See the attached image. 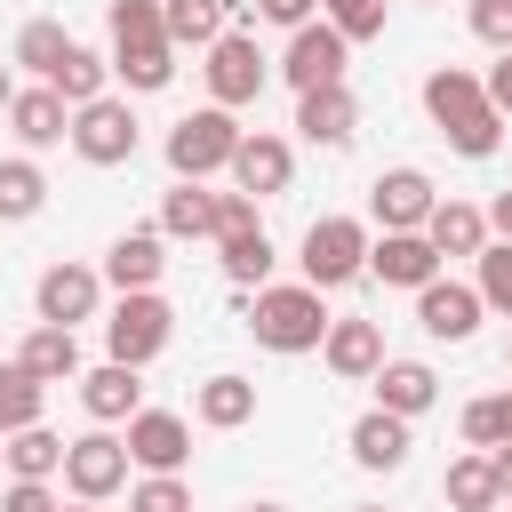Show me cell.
<instances>
[{"mask_svg": "<svg viewBox=\"0 0 512 512\" xmlns=\"http://www.w3.org/2000/svg\"><path fill=\"white\" fill-rule=\"evenodd\" d=\"M104 32H112V72L128 80V96H152L176 80V40H168L160 0H112Z\"/></svg>", "mask_w": 512, "mask_h": 512, "instance_id": "1", "label": "cell"}, {"mask_svg": "<svg viewBox=\"0 0 512 512\" xmlns=\"http://www.w3.org/2000/svg\"><path fill=\"white\" fill-rule=\"evenodd\" d=\"M328 288H312V280H288V288H240V320H248V336L264 344V352H320V336H328V304H320Z\"/></svg>", "mask_w": 512, "mask_h": 512, "instance_id": "2", "label": "cell"}, {"mask_svg": "<svg viewBox=\"0 0 512 512\" xmlns=\"http://www.w3.org/2000/svg\"><path fill=\"white\" fill-rule=\"evenodd\" d=\"M240 136H248V128H240L224 104H200V112H184V120L168 128V168H176L184 184H208L216 168H232Z\"/></svg>", "mask_w": 512, "mask_h": 512, "instance_id": "3", "label": "cell"}, {"mask_svg": "<svg viewBox=\"0 0 512 512\" xmlns=\"http://www.w3.org/2000/svg\"><path fill=\"white\" fill-rule=\"evenodd\" d=\"M296 264H304L312 288H344V280H360V272H368V224H360V216H312Z\"/></svg>", "mask_w": 512, "mask_h": 512, "instance_id": "4", "label": "cell"}, {"mask_svg": "<svg viewBox=\"0 0 512 512\" xmlns=\"http://www.w3.org/2000/svg\"><path fill=\"white\" fill-rule=\"evenodd\" d=\"M168 336H176V312H168V296H160V288H128V296L112 304V320H104V352H112V360H128V368L160 360V352H168Z\"/></svg>", "mask_w": 512, "mask_h": 512, "instance_id": "5", "label": "cell"}, {"mask_svg": "<svg viewBox=\"0 0 512 512\" xmlns=\"http://www.w3.org/2000/svg\"><path fill=\"white\" fill-rule=\"evenodd\" d=\"M200 56H208V64H200V72H208V104L240 112V104H256V96H264V48H256V24L216 32Z\"/></svg>", "mask_w": 512, "mask_h": 512, "instance_id": "6", "label": "cell"}, {"mask_svg": "<svg viewBox=\"0 0 512 512\" xmlns=\"http://www.w3.org/2000/svg\"><path fill=\"white\" fill-rule=\"evenodd\" d=\"M128 464H136V456H128V440L96 424V432H80V440L64 448V488H72V496H88V504H112V496L128 488Z\"/></svg>", "mask_w": 512, "mask_h": 512, "instance_id": "7", "label": "cell"}, {"mask_svg": "<svg viewBox=\"0 0 512 512\" xmlns=\"http://www.w3.org/2000/svg\"><path fill=\"white\" fill-rule=\"evenodd\" d=\"M344 64H352V40L320 16V24H296L288 32V56H280V80L304 96V88H336L344 80Z\"/></svg>", "mask_w": 512, "mask_h": 512, "instance_id": "8", "label": "cell"}, {"mask_svg": "<svg viewBox=\"0 0 512 512\" xmlns=\"http://www.w3.org/2000/svg\"><path fill=\"white\" fill-rule=\"evenodd\" d=\"M72 152H80L88 168H120V160H136V112H128L120 96L80 104V112H72Z\"/></svg>", "mask_w": 512, "mask_h": 512, "instance_id": "9", "label": "cell"}, {"mask_svg": "<svg viewBox=\"0 0 512 512\" xmlns=\"http://www.w3.org/2000/svg\"><path fill=\"white\" fill-rule=\"evenodd\" d=\"M432 208H440V192H432L424 168H384V176L368 184V216H376L384 232H424Z\"/></svg>", "mask_w": 512, "mask_h": 512, "instance_id": "10", "label": "cell"}, {"mask_svg": "<svg viewBox=\"0 0 512 512\" xmlns=\"http://www.w3.org/2000/svg\"><path fill=\"white\" fill-rule=\"evenodd\" d=\"M32 304H40V320L80 328V320H96V304H104V272H88V264H48L40 288H32Z\"/></svg>", "mask_w": 512, "mask_h": 512, "instance_id": "11", "label": "cell"}, {"mask_svg": "<svg viewBox=\"0 0 512 512\" xmlns=\"http://www.w3.org/2000/svg\"><path fill=\"white\" fill-rule=\"evenodd\" d=\"M480 288H464V280H424L416 288V328L432 336V344H464L472 328H480Z\"/></svg>", "mask_w": 512, "mask_h": 512, "instance_id": "12", "label": "cell"}, {"mask_svg": "<svg viewBox=\"0 0 512 512\" xmlns=\"http://www.w3.org/2000/svg\"><path fill=\"white\" fill-rule=\"evenodd\" d=\"M120 440H128V456H136L144 472H184V456H192V424H184L176 408H136Z\"/></svg>", "mask_w": 512, "mask_h": 512, "instance_id": "13", "label": "cell"}, {"mask_svg": "<svg viewBox=\"0 0 512 512\" xmlns=\"http://www.w3.org/2000/svg\"><path fill=\"white\" fill-rule=\"evenodd\" d=\"M352 128H360V104H352V88H344V80H336V88H304V96H296V136H304V144L344 152V144H352Z\"/></svg>", "mask_w": 512, "mask_h": 512, "instance_id": "14", "label": "cell"}, {"mask_svg": "<svg viewBox=\"0 0 512 512\" xmlns=\"http://www.w3.org/2000/svg\"><path fill=\"white\" fill-rule=\"evenodd\" d=\"M424 112H432L440 136H448V128H464V120L488 112V80L464 72V64H432V72H424Z\"/></svg>", "mask_w": 512, "mask_h": 512, "instance_id": "15", "label": "cell"}, {"mask_svg": "<svg viewBox=\"0 0 512 512\" xmlns=\"http://www.w3.org/2000/svg\"><path fill=\"white\" fill-rule=\"evenodd\" d=\"M288 176H296V152L280 144V136H240V152H232V184L248 192V200H280L288 192Z\"/></svg>", "mask_w": 512, "mask_h": 512, "instance_id": "16", "label": "cell"}, {"mask_svg": "<svg viewBox=\"0 0 512 512\" xmlns=\"http://www.w3.org/2000/svg\"><path fill=\"white\" fill-rule=\"evenodd\" d=\"M160 272H168V232L160 224H144V232H120L112 248H104V280L128 296V288H160Z\"/></svg>", "mask_w": 512, "mask_h": 512, "instance_id": "17", "label": "cell"}, {"mask_svg": "<svg viewBox=\"0 0 512 512\" xmlns=\"http://www.w3.org/2000/svg\"><path fill=\"white\" fill-rule=\"evenodd\" d=\"M368 272L384 288H424V280H440V248L424 232H384V240H368Z\"/></svg>", "mask_w": 512, "mask_h": 512, "instance_id": "18", "label": "cell"}, {"mask_svg": "<svg viewBox=\"0 0 512 512\" xmlns=\"http://www.w3.org/2000/svg\"><path fill=\"white\" fill-rule=\"evenodd\" d=\"M8 128H16V144H24V152H48V144H64V136H72V104H64L48 80H40V88H16Z\"/></svg>", "mask_w": 512, "mask_h": 512, "instance_id": "19", "label": "cell"}, {"mask_svg": "<svg viewBox=\"0 0 512 512\" xmlns=\"http://www.w3.org/2000/svg\"><path fill=\"white\" fill-rule=\"evenodd\" d=\"M320 360H328L344 384H368V376L384 368V328H376V320H328Z\"/></svg>", "mask_w": 512, "mask_h": 512, "instance_id": "20", "label": "cell"}, {"mask_svg": "<svg viewBox=\"0 0 512 512\" xmlns=\"http://www.w3.org/2000/svg\"><path fill=\"white\" fill-rule=\"evenodd\" d=\"M80 408H88L96 424H128V416L144 408V384H136V368H128V360H104V368H88V376H80Z\"/></svg>", "mask_w": 512, "mask_h": 512, "instance_id": "21", "label": "cell"}, {"mask_svg": "<svg viewBox=\"0 0 512 512\" xmlns=\"http://www.w3.org/2000/svg\"><path fill=\"white\" fill-rule=\"evenodd\" d=\"M368 384H376V408H392V416H408V424L440 400V376H432L424 360H384Z\"/></svg>", "mask_w": 512, "mask_h": 512, "instance_id": "22", "label": "cell"}, {"mask_svg": "<svg viewBox=\"0 0 512 512\" xmlns=\"http://www.w3.org/2000/svg\"><path fill=\"white\" fill-rule=\"evenodd\" d=\"M352 464H360V472H400V464H408V416L368 408V416L352 424Z\"/></svg>", "mask_w": 512, "mask_h": 512, "instance_id": "23", "label": "cell"}, {"mask_svg": "<svg viewBox=\"0 0 512 512\" xmlns=\"http://www.w3.org/2000/svg\"><path fill=\"white\" fill-rule=\"evenodd\" d=\"M440 496H448V512H496V504H504V472H496V456H488V448L456 456L448 480H440Z\"/></svg>", "mask_w": 512, "mask_h": 512, "instance_id": "24", "label": "cell"}, {"mask_svg": "<svg viewBox=\"0 0 512 512\" xmlns=\"http://www.w3.org/2000/svg\"><path fill=\"white\" fill-rule=\"evenodd\" d=\"M424 240H432L440 256H480V248H488V208H472V200H440V208L424 216Z\"/></svg>", "mask_w": 512, "mask_h": 512, "instance_id": "25", "label": "cell"}, {"mask_svg": "<svg viewBox=\"0 0 512 512\" xmlns=\"http://www.w3.org/2000/svg\"><path fill=\"white\" fill-rule=\"evenodd\" d=\"M16 360H24L40 384H72V376H80V336H72V328H56V320H40V328L16 344Z\"/></svg>", "mask_w": 512, "mask_h": 512, "instance_id": "26", "label": "cell"}, {"mask_svg": "<svg viewBox=\"0 0 512 512\" xmlns=\"http://www.w3.org/2000/svg\"><path fill=\"white\" fill-rule=\"evenodd\" d=\"M192 416H200V424H208V432H240V424H248V416H256V384H248V376H232V368H224V376H208V384H200V392H192Z\"/></svg>", "mask_w": 512, "mask_h": 512, "instance_id": "27", "label": "cell"}, {"mask_svg": "<svg viewBox=\"0 0 512 512\" xmlns=\"http://www.w3.org/2000/svg\"><path fill=\"white\" fill-rule=\"evenodd\" d=\"M160 232L168 240H216V192H200V184L176 176V192L160 200Z\"/></svg>", "mask_w": 512, "mask_h": 512, "instance_id": "28", "label": "cell"}, {"mask_svg": "<svg viewBox=\"0 0 512 512\" xmlns=\"http://www.w3.org/2000/svg\"><path fill=\"white\" fill-rule=\"evenodd\" d=\"M160 16L176 48H208L216 32H232V0H160Z\"/></svg>", "mask_w": 512, "mask_h": 512, "instance_id": "29", "label": "cell"}, {"mask_svg": "<svg viewBox=\"0 0 512 512\" xmlns=\"http://www.w3.org/2000/svg\"><path fill=\"white\" fill-rule=\"evenodd\" d=\"M64 448L72 440H56L48 424H24V432H8V472L16 480H56L64 472Z\"/></svg>", "mask_w": 512, "mask_h": 512, "instance_id": "30", "label": "cell"}, {"mask_svg": "<svg viewBox=\"0 0 512 512\" xmlns=\"http://www.w3.org/2000/svg\"><path fill=\"white\" fill-rule=\"evenodd\" d=\"M40 408H48V384H40L24 360H0V432L40 424Z\"/></svg>", "mask_w": 512, "mask_h": 512, "instance_id": "31", "label": "cell"}, {"mask_svg": "<svg viewBox=\"0 0 512 512\" xmlns=\"http://www.w3.org/2000/svg\"><path fill=\"white\" fill-rule=\"evenodd\" d=\"M72 48H80V40H72L56 16H32V24L16 32V64H24V72H40V80H56V64H64Z\"/></svg>", "mask_w": 512, "mask_h": 512, "instance_id": "32", "label": "cell"}, {"mask_svg": "<svg viewBox=\"0 0 512 512\" xmlns=\"http://www.w3.org/2000/svg\"><path fill=\"white\" fill-rule=\"evenodd\" d=\"M216 248H224V280H232V288H264V280H272V240H264V224L224 232Z\"/></svg>", "mask_w": 512, "mask_h": 512, "instance_id": "33", "label": "cell"}, {"mask_svg": "<svg viewBox=\"0 0 512 512\" xmlns=\"http://www.w3.org/2000/svg\"><path fill=\"white\" fill-rule=\"evenodd\" d=\"M48 208V176L40 160H0V224H24Z\"/></svg>", "mask_w": 512, "mask_h": 512, "instance_id": "34", "label": "cell"}, {"mask_svg": "<svg viewBox=\"0 0 512 512\" xmlns=\"http://www.w3.org/2000/svg\"><path fill=\"white\" fill-rule=\"evenodd\" d=\"M104 80H112V56H96V48H72V56L56 64V80H48V88H56V96L80 112V104H96V96H104Z\"/></svg>", "mask_w": 512, "mask_h": 512, "instance_id": "35", "label": "cell"}, {"mask_svg": "<svg viewBox=\"0 0 512 512\" xmlns=\"http://www.w3.org/2000/svg\"><path fill=\"white\" fill-rule=\"evenodd\" d=\"M472 264H480V280H472V288H480V304L512 320V240H488Z\"/></svg>", "mask_w": 512, "mask_h": 512, "instance_id": "36", "label": "cell"}, {"mask_svg": "<svg viewBox=\"0 0 512 512\" xmlns=\"http://www.w3.org/2000/svg\"><path fill=\"white\" fill-rule=\"evenodd\" d=\"M128 512H192V488H184V472H144V480L128 488Z\"/></svg>", "mask_w": 512, "mask_h": 512, "instance_id": "37", "label": "cell"}, {"mask_svg": "<svg viewBox=\"0 0 512 512\" xmlns=\"http://www.w3.org/2000/svg\"><path fill=\"white\" fill-rule=\"evenodd\" d=\"M464 440H472V448H496V440H512V392H488V400H472V408H464Z\"/></svg>", "mask_w": 512, "mask_h": 512, "instance_id": "38", "label": "cell"}, {"mask_svg": "<svg viewBox=\"0 0 512 512\" xmlns=\"http://www.w3.org/2000/svg\"><path fill=\"white\" fill-rule=\"evenodd\" d=\"M320 8H328V24L344 40H376L384 32V0H320Z\"/></svg>", "mask_w": 512, "mask_h": 512, "instance_id": "39", "label": "cell"}, {"mask_svg": "<svg viewBox=\"0 0 512 512\" xmlns=\"http://www.w3.org/2000/svg\"><path fill=\"white\" fill-rule=\"evenodd\" d=\"M448 144H456V152H464V160H488V152H496V144H504V112H496V104H488V112H480V120H464V128H448Z\"/></svg>", "mask_w": 512, "mask_h": 512, "instance_id": "40", "label": "cell"}, {"mask_svg": "<svg viewBox=\"0 0 512 512\" xmlns=\"http://www.w3.org/2000/svg\"><path fill=\"white\" fill-rule=\"evenodd\" d=\"M464 16H472V32H480V40H488V48H496V56H504V48H512V0H472V8H464Z\"/></svg>", "mask_w": 512, "mask_h": 512, "instance_id": "41", "label": "cell"}, {"mask_svg": "<svg viewBox=\"0 0 512 512\" xmlns=\"http://www.w3.org/2000/svg\"><path fill=\"white\" fill-rule=\"evenodd\" d=\"M0 512H64V504H56V488H48V480H8Z\"/></svg>", "mask_w": 512, "mask_h": 512, "instance_id": "42", "label": "cell"}, {"mask_svg": "<svg viewBox=\"0 0 512 512\" xmlns=\"http://www.w3.org/2000/svg\"><path fill=\"white\" fill-rule=\"evenodd\" d=\"M248 224H256V200H248L240 184H232V192H216V240H224V232H248Z\"/></svg>", "mask_w": 512, "mask_h": 512, "instance_id": "43", "label": "cell"}, {"mask_svg": "<svg viewBox=\"0 0 512 512\" xmlns=\"http://www.w3.org/2000/svg\"><path fill=\"white\" fill-rule=\"evenodd\" d=\"M256 16H264V24H288V32H296V24H312V0H256Z\"/></svg>", "mask_w": 512, "mask_h": 512, "instance_id": "44", "label": "cell"}, {"mask_svg": "<svg viewBox=\"0 0 512 512\" xmlns=\"http://www.w3.org/2000/svg\"><path fill=\"white\" fill-rule=\"evenodd\" d=\"M488 104H496V112H512V48L488 64Z\"/></svg>", "mask_w": 512, "mask_h": 512, "instance_id": "45", "label": "cell"}, {"mask_svg": "<svg viewBox=\"0 0 512 512\" xmlns=\"http://www.w3.org/2000/svg\"><path fill=\"white\" fill-rule=\"evenodd\" d=\"M488 232H496V240H512V192H496V200H488Z\"/></svg>", "mask_w": 512, "mask_h": 512, "instance_id": "46", "label": "cell"}, {"mask_svg": "<svg viewBox=\"0 0 512 512\" xmlns=\"http://www.w3.org/2000/svg\"><path fill=\"white\" fill-rule=\"evenodd\" d=\"M488 456H496V472H504V488H512V440H496Z\"/></svg>", "mask_w": 512, "mask_h": 512, "instance_id": "47", "label": "cell"}, {"mask_svg": "<svg viewBox=\"0 0 512 512\" xmlns=\"http://www.w3.org/2000/svg\"><path fill=\"white\" fill-rule=\"evenodd\" d=\"M8 104H16V80H8V64H0V112H8Z\"/></svg>", "mask_w": 512, "mask_h": 512, "instance_id": "48", "label": "cell"}, {"mask_svg": "<svg viewBox=\"0 0 512 512\" xmlns=\"http://www.w3.org/2000/svg\"><path fill=\"white\" fill-rule=\"evenodd\" d=\"M72 512H104V504H88V496H72Z\"/></svg>", "mask_w": 512, "mask_h": 512, "instance_id": "49", "label": "cell"}, {"mask_svg": "<svg viewBox=\"0 0 512 512\" xmlns=\"http://www.w3.org/2000/svg\"><path fill=\"white\" fill-rule=\"evenodd\" d=\"M352 512H384V504H352Z\"/></svg>", "mask_w": 512, "mask_h": 512, "instance_id": "50", "label": "cell"}, {"mask_svg": "<svg viewBox=\"0 0 512 512\" xmlns=\"http://www.w3.org/2000/svg\"><path fill=\"white\" fill-rule=\"evenodd\" d=\"M0 464H8V432H0Z\"/></svg>", "mask_w": 512, "mask_h": 512, "instance_id": "51", "label": "cell"}, {"mask_svg": "<svg viewBox=\"0 0 512 512\" xmlns=\"http://www.w3.org/2000/svg\"><path fill=\"white\" fill-rule=\"evenodd\" d=\"M248 512H280V504H248Z\"/></svg>", "mask_w": 512, "mask_h": 512, "instance_id": "52", "label": "cell"}, {"mask_svg": "<svg viewBox=\"0 0 512 512\" xmlns=\"http://www.w3.org/2000/svg\"><path fill=\"white\" fill-rule=\"evenodd\" d=\"M504 504H512V488H504Z\"/></svg>", "mask_w": 512, "mask_h": 512, "instance_id": "53", "label": "cell"}, {"mask_svg": "<svg viewBox=\"0 0 512 512\" xmlns=\"http://www.w3.org/2000/svg\"><path fill=\"white\" fill-rule=\"evenodd\" d=\"M496 512H504V504H496Z\"/></svg>", "mask_w": 512, "mask_h": 512, "instance_id": "54", "label": "cell"}]
</instances>
